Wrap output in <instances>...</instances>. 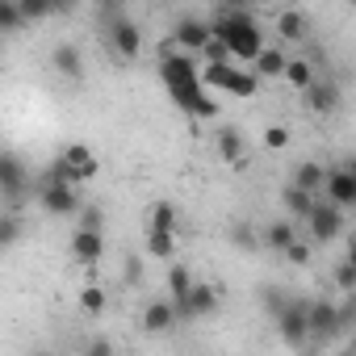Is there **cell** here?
<instances>
[{"label":"cell","mask_w":356,"mask_h":356,"mask_svg":"<svg viewBox=\"0 0 356 356\" xmlns=\"http://www.w3.org/2000/svg\"><path fill=\"white\" fill-rule=\"evenodd\" d=\"M72 256H76V264H97L105 256V235L92 227H76L72 231Z\"/></svg>","instance_id":"cell-14"},{"label":"cell","mask_w":356,"mask_h":356,"mask_svg":"<svg viewBox=\"0 0 356 356\" xmlns=\"http://www.w3.org/2000/svg\"><path fill=\"white\" fill-rule=\"evenodd\" d=\"M51 67H55L63 80H72V84L84 80V59H80V51H76L72 42H59V47L51 51Z\"/></svg>","instance_id":"cell-15"},{"label":"cell","mask_w":356,"mask_h":356,"mask_svg":"<svg viewBox=\"0 0 356 356\" xmlns=\"http://www.w3.org/2000/svg\"><path fill=\"white\" fill-rule=\"evenodd\" d=\"M281 80H289L298 92H306L318 76H314V59H302V55H289V67H285V76Z\"/></svg>","instance_id":"cell-21"},{"label":"cell","mask_w":356,"mask_h":356,"mask_svg":"<svg viewBox=\"0 0 356 356\" xmlns=\"http://www.w3.org/2000/svg\"><path fill=\"white\" fill-rule=\"evenodd\" d=\"M218 159L231 163V168H248V143H243L239 130H231V126L218 130Z\"/></svg>","instance_id":"cell-16"},{"label":"cell","mask_w":356,"mask_h":356,"mask_svg":"<svg viewBox=\"0 0 356 356\" xmlns=\"http://www.w3.org/2000/svg\"><path fill=\"white\" fill-rule=\"evenodd\" d=\"M231 243H235V248H243V252H256V248H260V239H256L252 222H243V218L231 227Z\"/></svg>","instance_id":"cell-30"},{"label":"cell","mask_w":356,"mask_h":356,"mask_svg":"<svg viewBox=\"0 0 356 356\" xmlns=\"http://www.w3.org/2000/svg\"><path fill=\"white\" fill-rule=\"evenodd\" d=\"M147 252L155 260H172L176 256V231H147Z\"/></svg>","instance_id":"cell-25"},{"label":"cell","mask_w":356,"mask_h":356,"mask_svg":"<svg viewBox=\"0 0 356 356\" xmlns=\"http://www.w3.org/2000/svg\"><path fill=\"white\" fill-rule=\"evenodd\" d=\"M76 218H80V227H92V231H101V222H105V214H101L97 206H88V210H80Z\"/></svg>","instance_id":"cell-37"},{"label":"cell","mask_w":356,"mask_h":356,"mask_svg":"<svg viewBox=\"0 0 356 356\" xmlns=\"http://www.w3.org/2000/svg\"><path fill=\"white\" fill-rule=\"evenodd\" d=\"M281 256H285V264H293V268H302V264H310V248H306L302 239H293V243H289V248H285Z\"/></svg>","instance_id":"cell-35"},{"label":"cell","mask_w":356,"mask_h":356,"mask_svg":"<svg viewBox=\"0 0 356 356\" xmlns=\"http://www.w3.org/2000/svg\"><path fill=\"white\" fill-rule=\"evenodd\" d=\"M302 97H306V105H310L314 113H335V105H339V88H335V80H314Z\"/></svg>","instance_id":"cell-17"},{"label":"cell","mask_w":356,"mask_h":356,"mask_svg":"<svg viewBox=\"0 0 356 356\" xmlns=\"http://www.w3.org/2000/svg\"><path fill=\"white\" fill-rule=\"evenodd\" d=\"M260 306L268 310V318H277V314L289 306V298L281 293V285H264V289H260Z\"/></svg>","instance_id":"cell-29"},{"label":"cell","mask_w":356,"mask_h":356,"mask_svg":"<svg viewBox=\"0 0 356 356\" xmlns=\"http://www.w3.org/2000/svg\"><path fill=\"white\" fill-rule=\"evenodd\" d=\"M343 214H348L343 206H335V202H318V206L310 210V218H306L314 243H335V239L343 235Z\"/></svg>","instance_id":"cell-7"},{"label":"cell","mask_w":356,"mask_h":356,"mask_svg":"<svg viewBox=\"0 0 356 356\" xmlns=\"http://www.w3.org/2000/svg\"><path fill=\"white\" fill-rule=\"evenodd\" d=\"M343 318H348V314H343L335 302H310V335H314V343H327V339L339 331Z\"/></svg>","instance_id":"cell-11"},{"label":"cell","mask_w":356,"mask_h":356,"mask_svg":"<svg viewBox=\"0 0 356 356\" xmlns=\"http://www.w3.org/2000/svg\"><path fill=\"white\" fill-rule=\"evenodd\" d=\"M80 5V0H55V13H72Z\"/></svg>","instance_id":"cell-39"},{"label":"cell","mask_w":356,"mask_h":356,"mask_svg":"<svg viewBox=\"0 0 356 356\" xmlns=\"http://www.w3.org/2000/svg\"><path fill=\"white\" fill-rule=\"evenodd\" d=\"M202 80H206V88H222V92L243 97V101L256 97V88H260V72H243L235 59H227V63H206Z\"/></svg>","instance_id":"cell-4"},{"label":"cell","mask_w":356,"mask_h":356,"mask_svg":"<svg viewBox=\"0 0 356 356\" xmlns=\"http://www.w3.org/2000/svg\"><path fill=\"white\" fill-rule=\"evenodd\" d=\"M105 38H109V51L118 59H138L143 55V30L130 22V17H118L105 26Z\"/></svg>","instance_id":"cell-8"},{"label":"cell","mask_w":356,"mask_h":356,"mask_svg":"<svg viewBox=\"0 0 356 356\" xmlns=\"http://www.w3.org/2000/svg\"><path fill=\"white\" fill-rule=\"evenodd\" d=\"M264 143H268L273 151H281V147H289V130H285V126H268V130H264Z\"/></svg>","instance_id":"cell-36"},{"label":"cell","mask_w":356,"mask_h":356,"mask_svg":"<svg viewBox=\"0 0 356 356\" xmlns=\"http://www.w3.org/2000/svg\"><path fill=\"white\" fill-rule=\"evenodd\" d=\"M273 323H277V331H281V339H285L289 348H306V343H314V335H310V302L289 298V306H285Z\"/></svg>","instance_id":"cell-5"},{"label":"cell","mask_w":356,"mask_h":356,"mask_svg":"<svg viewBox=\"0 0 356 356\" xmlns=\"http://www.w3.org/2000/svg\"><path fill=\"white\" fill-rule=\"evenodd\" d=\"M34 197H38V206H42V214H51V218H76L84 206H80V185H72V181H63V176H55L51 168H47V176L34 185Z\"/></svg>","instance_id":"cell-3"},{"label":"cell","mask_w":356,"mask_h":356,"mask_svg":"<svg viewBox=\"0 0 356 356\" xmlns=\"http://www.w3.org/2000/svg\"><path fill=\"white\" fill-rule=\"evenodd\" d=\"M30 17L22 13V0H0V30L5 34H17Z\"/></svg>","instance_id":"cell-26"},{"label":"cell","mask_w":356,"mask_h":356,"mask_svg":"<svg viewBox=\"0 0 356 356\" xmlns=\"http://www.w3.org/2000/svg\"><path fill=\"white\" fill-rule=\"evenodd\" d=\"M17 239H22V218L17 214H5V222H0V248H17Z\"/></svg>","instance_id":"cell-31"},{"label":"cell","mask_w":356,"mask_h":356,"mask_svg":"<svg viewBox=\"0 0 356 356\" xmlns=\"http://www.w3.org/2000/svg\"><path fill=\"white\" fill-rule=\"evenodd\" d=\"M122 9H126V0H97V22L109 26V22H118V17H126Z\"/></svg>","instance_id":"cell-34"},{"label":"cell","mask_w":356,"mask_h":356,"mask_svg":"<svg viewBox=\"0 0 356 356\" xmlns=\"http://www.w3.org/2000/svg\"><path fill=\"white\" fill-rule=\"evenodd\" d=\"M159 80H163L172 105L181 109V113H189V118H214V113H218V105H214L210 92H206L202 72L193 67V59H189V55H172L168 42L159 47Z\"/></svg>","instance_id":"cell-1"},{"label":"cell","mask_w":356,"mask_h":356,"mask_svg":"<svg viewBox=\"0 0 356 356\" xmlns=\"http://www.w3.org/2000/svg\"><path fill=\"white\" fill-rule=\"evenodd\" d=\"M314 197H318V193H310V189H302V185H289V189L281 193V202H285V210H289L293 222H306V218H310V210L318 206Z\"/></svg>","instance_id":"cell-18"},{"label":"cell","mask_w":356,"mask_h":356,"mask_svg":"<svg viewBox=\"0 0 356 356\" xmlns=\"http://www.w3.org/2000/svg\"><path fill=\"white\" fill-rule=\"evenodd\" d=\"M105 302H109V298H105L101 285H84V289H80V310H84V314H101Z\"/></svg>","instance_id":"cell-28"},{"label":"cell","mask_w":356,"mask_h":356,"mask_svg":"<svg viewBox=\"0 0 356 356\" xmlns=\"http://www.w3.org/2000/svg\"><path fill=\"white\" fill-rule=\"evenodd\" d=\"M143 277V264H138V256H130L126 260V281H138Z\"/></svg>","instance_id":"cell-38"},{"label":"cell","mask_w":356,"mask_h":356,"mask_svg":"<svg viewBox=\"0 0 356 356\" xmlns=\"http://www.w3.org/2000/svg\"><path fill=\"white\" fill-rule=\"evenodd\" d=\"M0 189H5V202H9V206H17L26 193H34V176L26 172V163H22L13 151L0 155Z\"/></svg>","instance_id":"cell-6"},{"label":"cell","mask_w":356,"mask_h":356,"mask_svg":"<svg viewBox=\"0 0 356 356\" xmlns=\"http://www.w3.org/2000/svg\"><path fill=\"white\" fill-rule=\"evenodd\" d=\"M214 34L231 47L235 63H256V55L264 51V38H260V26H256L252 9H222L214 17Z\"/></svg>","instance_id":"cell-2"},{"label":"cell","mask_w":356,"mask_h":356,"mask_svg":"<svg viewBox=\"0 0 356 356\" xmlns=\"http://www.w3.org/2000/svg\"><path fill=\"white\" fill-rule=\"evenodd\" d=\"M256 72H260V80H281L285 76V67H289V55L281 51V47H264L260 55H256V63H252Z\"/></svg>","instance_id":"cell-20"},{"label":"cell","mask_w":356,"mask_h":356,"mask_svg":"<svg viewBox=\"0 0 356 356\" xmlns=\"http://www.w3.org/2000/svg\"><path fill=\"white\" fill-rule=\"evenodd\" d=\"M197 281H193V273L185 268V264H168V298L181 306L185 298H189V289H193Z\"/></svg>","instance_id":"cell-22"},{"label":"cell","mask_w":356,"mask_h":356,"mask_svg":"<svg viewBox=\"0 0 356 356\" xmlns=\"http://www.w3.org/2000/svg\"><path fill=\"white\" fill-rule=\"evenodd\" d=\"M147 231H176V206L172 202H155L147 214Z\"/></svg>","instance_id":"cell-27"},{"label":"cell","mask_w":356,"mask_h":356,"mask_svg":"<svg viewBox=\"0 0 356 356\" xmlns=\"http://www.w3.org/2000/svg\"><path fill=\"white\" fill-rule=\"evenodd\" d=\"M214 38V22H197V17H181L172 30V47H181V51H193L202 55V47Z\"/></svg>","instance_id":"cell-9"},{"label":"cell","mask_w":356,"mask_h":356,"mask_svg":"<svg viewBox=\"0 0 356 356\" xmlns=\"http://www.w3.org/2000/svg\"><path fill=\"white\" fill-rule=\"evenodd\" d=\"M202 59H206V63H227V59H235V55H231V47H227L218 34H214V38L202 47Z\"/></svg>","instance_id":"cell-33"},{"label":"cell","mask_w":356,"mask_h":356,"mask_svg":"<svg viewBox=\"0 0 356 356\" xmlns=\"http://www.w3.org/2000/svg\"><path fill=\"white\" fill-rule=\"evenodd\" d=\"M59 159L67 163V172L76 176L80 185H88L92 176L101 172V159H97V155H92V147H84V143H67V147L59 151Z\"/></svg>","instance_id":"cell-10"},{"label":"cell","mask_w":356,"mask_h":356,"mask_svg":"<svg viewBox=\"0 0 356 356\" xmlns=\"http://www.w3.org/2000/svg\"><path fill=\"white\" fill-rule=\"evenodd\" d=\"M293 185H302V189H310V193H323V189H327V168H323V163H298Z\"/></svg>","instance_id":"cell-23"},{"label":"cell","mask_w":356,"mask_h":356,"mask_svg":"<svg viewBox=\"0 0 356 356\" xmlns=\"http://www.w3.org/2000/svg\"><path fill=\"white\" fill-rule=\"evenodd\" d=\"M277 34L285 38V42H306V34H310V22H306V13L302 9H285L281 17H277Z\"/></svg>","instance_id":"cell-19"},{"label":"cell","mask_w":356,"mask_h":356,"mask_svg":"<svg viewBox=\"0 0 356 356\" xmlns=\"http://www.w3.org/2000/svg\"><path fill=\"white\" fill-rule=\"evenodd\" d=\"M176 310H181V318H210V314L218 310V289L206 285V281H197V285L189 289V298L176 306Z\"/></svg>","instance_id":"cell-12"},{"label":"cell","mask_w":356,"mask_h":356,"mask_svg":"<svg viewBox=\"0 0 356 356\" xmlns=\"http://www.w3.org/2000/svg\"><path fill=\"white\" fill-rule=\"evenodd\" d=\"M331 281H335V289H356V264L343 256V260L331 268Z\"/></svg>","instance_id":"cell-32"},{"label":"cell","mask_w":356,"mask_h":356,"mask_svg":"<svg viewBox=\"0 0 356 356\" xmlns=\"http://www.w3.org/2000/svg\"><path fill=\"white\" fill-rule=\"evenodd\" d=\"M293 239H298L293 222H273V227H264V235H260V243H264L268 252H285Z\"/></svg>","instance_id":"cell-24"},{"label":"cell","mask_w":356,"mask_h":356,"mask_svg":"<svg viewBox=\"0 0 356 356\" xmlns=\"http://www.w3.org/2000/svg\"><path fill=\"white\" fill-rule=\"evenodd\" d=\"M176 318H181L176 302H172V298H155V302L143 310V331H147V335H163V331L176 327Z\"/></svg>","instance_id":"cell-13"}]
</instances>
